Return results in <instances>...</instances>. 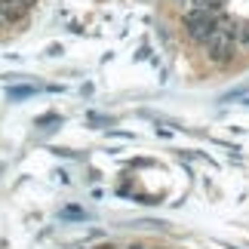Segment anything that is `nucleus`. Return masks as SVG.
Returning <instances> with one entry per match:
<instances>
[{"label":"nucleus","instance_id":"f257e3e1","mask_svg":"<svg viewBox=\"0 0 249 249\" xmlns=\"http://www.w3.org/2000/svg\"><path fill=\"white\" fill-rule=\"evenodd\" d=\"M222 9H185V28L197 43H206L218 31Z\"/></svg>","mask_w":249,"mask_h":249},{"label":"nucleus","instance_id":"f03ea898","mask_svg":"<svg viewBox=\"0 0 249 249\" xmlns=\"http://www.w3.org/2000/svg\"><path fill=\"white\" fill-rule=\"evenodd\" d=\"M37 0H3L0 3V9H3V18H6V25H13V22H22V18L34 9Z\"/></svg>","mask_w":249,"mask_h":249},{"label":"nucleus","instance_id":"7ed1b4c3","mask_svg":"<svg viewBox=\"0 0 249 249\" xmlns=\"http://www.w3.org/2000/svg\"><path fill=\"white\" fill-rule=\"evenodd\" d=\"M237 46L249 50V22H240V37H237Z\"/></svg>","mask_w":249,"mask_h":249},{"label":"nucleus","instance_id":"20e7f679","mask_svg":"<svg viewBox=\"0 0 249 249\" xmlns=\"http://www.w3.org/2000/svg\"><path fill=\"white\" fill-rule=\"evenodd\" d=\"M0 25H6V18H3V9H0Z\"/></svg>","mask_w":249,"mask_h":249},{"label":"nucleus","instance_id":"39448f33","mask_svg":"<svg viewBox=\"0 0 249 249\" xmlns=\"http://www.w3.org/2000/svg\"><path fill=\"white\" fill-rule=\"evenodd\" d=\"M95 249H111V246H95Z\"/></svg>","mask_w":249,"mask_h":249}]
</instances>
